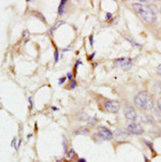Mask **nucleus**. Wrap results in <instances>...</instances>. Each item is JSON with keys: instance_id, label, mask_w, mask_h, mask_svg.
Returning a JSON list of instances; mask_svg holds the SVG:
<instances>
[{"instance_id": "5", "label": "nucleus", "mask_w": 161, "mask_h": 162, "mask_svg": "<svg viewBox=\"0 0 161 162\" xmlns=\"http://www.w3.org/2000/svg\"><path fill=\"white\" fill-rule=\"evenodd\" d=\"M103 105H104V109L110 113H117L120 109V103L117 101H112V100L105 101Z\"/></svg>"}, {"instance_id": "1", "label": "nucleus", "mask_w": 161, "mask_h": 162, "mask_svg": "<svg viewBox=\"0 0 161 162\" xmlns=\"http://www.w3.org/2000/svg\"><path fill=\"white\" fill-rule=\"evenodd\" d=\"M134 104L143 111H151L154 109L153 96L148 91H141L134 98Z\"/></svg>"}, {"instance_id": "18", "label": "nucleus", "mask_w": 161, "mask_h": 162, "mask_svg": "<svg viewBox=\"0 0 161 162\" xmlns=\"http://www.w3.org/2000/svg\"><path fill=\"white\" fill-rule=\"evenodd\" d=\"M16 141H17V138H14L13 140V142H12V145H14V147H15V149H18V145L16 144Z\"/></svg>"}, {"instance_id": "3", "label": "nucleus", "mask_w": 161, "mask_h": 162, "mask_svg": "<svg viewBox=\"0 0 161 162\" xmlns=\"http://www.w3.org/2000/svg\"><path fill=\"white\" fill-rule=\"evenodd\" d=\"M132 64V60L130 58H118L114 60L113 66L118 67V68H123L125 70L130 69V67Z\"/></svg>"}, {"instance_id": "10", "label": "nucleus", "mask_w": 161, "mask_h": 162, "mask_svg": "<svg viewBox=\"0 0 161 162\" xmlns=\"http://www.w3.org/2000/svg\"><path fill=\"white\" fill-rule=\"evenodd\" d=\"M153 91L157 95H161V81L156 82L153 85Z\"/></svg>"}, {"instance_id": "24", "label": "nucleus", "mask_w": 161, "mask_h": 162, "mask_svg": "<svg viewBox=\"0 0 161 162\" xmlns=\"http://www.w3.org/2000/svg\"><path fill=\"white\" fill-rule=\"evenodd\" d=\"M78 162H86V160L85 159H78Z\"/></svg>"}, {"instance_id": "11", "label": "nucleus", "mask_w": 161, "mask_h": 162, "mask_svg": "<svg viewBox=\"0 0 161 162\" xmlns=\"http://www.w3.org/2000/svg\"><path fill=\"white\" fill-rule=\"evenodd\" d=\"M64 24H66V23H64V21H57V23H56V24H55L53 27H52L51 29L48 30V31H47V33H52V32H53L54 30H56L57 28H58V27L60 26V25H64Z\"/></svg>"}, {"instance_id": "4", "label": "nucleus", "mask_w": 161, "mask_h": 162, "mask_svg": "<svg viewBox=\"0 0 161 162\" xmlns=\"http://www.w3.org/2000/svg\"><path fill=\"white\" fill-rule=\"evenodd\" d=\"M98 134H99V136L103 141H111L113 138L112 131L110 129H107L106 127H103V126H100L98 128Z\"/></svg>"}, {"instance_id": "21", "label": "nucleus", "mask_w": 161, "mask_h": 162, "mask_svg": "<svg viewBox=\"0 0 161 162\" xmlns=\"http://www.w3.org/2000/svg\"><path fill=\"white\" fill-rule=\"evenodd\" d=\"M112 17H113V15L111 13H106V19L107 21H111L112 19Z\"/></svg>"}, {"instance_id": "22", "label": "nucleus", "mask_w": 161, "mask_h": 162, "mask_svg": "<svg viewBox=\"0 0 161 162\" xmlns=\"http://www.w3.org/2000/svg\"><path fill=\"white\" fill-rule=\"evenodd\" d=\"M157 73H158L159 75H161V64H159L158 68H157Z\"/></svg>"}, {"instance_id": "9", "label": "nucleus", "mask_w": 161, "mask_h": 162, "mask_svg": "<svg viewBox=\"0 0 161 162\" xmlns=\"http://www.w3.org/2000/svg\"><path fill=\"white\" fill-rule=\"evenodd\" d=\"M67 0H62L60 1V4L58 7V15H64L66 12V4H67Z\"/></svg>"}, {"instance_id": "15", "label": "nucleus", "mask_w": 161, "mask_h": 162, "mask_svg": "<svg viewBox=\"0 0 161 162\" xmlns=\"http://www.w3.org/2000/svg\"><path fill=\"white\" fill-rule=\"evenodd\" d=\"M144 142H145V144H146V145H147V146L149 147V149H150V150H151V152H154V148H153V144H151V143H149V142H148L147 140H145Z\"/></svg>"}, {"instance_id": "17", "label": "nucleus", "mask_w": 161, "mask_h": 162, "mask_svg": "<svg viewBox=\"0 0 161 162\" xmlns=\"http://www.w3.org/2000/svg\"><path fill=\"white\" fill-rule=\"evenodd\" d=\"M157 109H158V111L161 112V98L158 99V101H157Z\"/></svg>"}, {"instance_id": "19", "label": "nucleus", "mask_w": 161, "mask_h": 162, "mask_svg": "<svg viewBox=\"0 0 161 162\" xmlns=\"http://www.w3.org/2000/svg\"><path fill=\"white\" fill-rule=\"evenodd\" d=\"M89 42H90V45L91 46L94 45V36H92V35L89 37Z\"/></svg>"}, {"instance_id": "16", "label": "nucleus", "mask_w": 161, "mask_h": 162, "mask_svg": "<svg viewBox=\"0 0 161 162\" xmlns=\"http://www.w3.org/2000/svg\"><path fill=\"white\" fill-rule=\"evenodd\" d=\"M75 86H76V82H75L74 80L70 81V88H71V89H73V88H75Z\"/></svg>"}, {"instance_id": "12", "label": "nucleus", "mask_w": 161, "mask_h": 162, "mask_svg": "<svg viewBox=\"0 0 161 162\" xmlns=\"http://www.w3.org/2000/svg\"><path fill=\"white\" fill-rule=\"evenodd\" d=\"M74 156H75V152H74V149L73 148H70V149H68V152H67V157H68V159H73L74 158Z\"/></svg>"}, {"instance_id": "20", "label": "nucleus", "mask_w": 161, "mask_h": 162, "mask_svg": "<svg viewBox=\"0 0 161 162\" xmlns=\"http://www.w3.org/2000/svg\"><path fill=\"white\" fill-rule=\"evenodd\" d=\"M64 81H66V77H61V78H59V85H62Z\"/></svg>"}, {"instance_id": "7", "label": "nucleus", "mask_w": 161, "mask_h": 162, "mask_svg": "<svg viewBox=\"0 0 161 162\" xmlns=\"http://www.w3.org/2000/svg\"><path fill=\"white\" fill-rule=\"evenodd\" d=\"M128 131L130 133H132V134H142L144 132L142 126L140 124H137V122H131L128 126Z\"/></svg>"}, {"instance_id": "2", "label": "nucleus", "mask_w": 161, "mask_h": 162, "mask_svg": "<svg viewBox=\"0 0 161 162\" xmlns=\"http://www.w3.org/2000/svg\"><path fill=\"white\" fill-rule=\"evenodd\" d=\"M132 8L135 11V13L146 23H155L157 19L155 12L147 5H144L142 3H133Z\"/></svg>"}, {"instance_id": "23", "label": "nucleus", "mask_w": 161, "mask_h": 162, "mask_svg": "<svg viewBox=\"0 0 161 162\" xmlns=\"http://www.w3.org/2000/svg\"><path fill=\"white\" fill-rule=\"evenodd\" d=\"M67 76H68V78H70V80H71V81L73 80V78H72V73H68Z\"/></svg>"}, {"instance_id": "25", "label": "nucleus", "mask_w": 161, "mask_h": 162, "mask_svg": "<svg viewBox=\"0 0 161 162\" xmlns=\"http://www.w3.org/2000/svg\"><path fill=\"white\" fill-rule=\"evenodd\" d=\"M94 56H95V53H94V54H92V55H91V56H90V57H89V59H92V58H94Z\"/></svg>"}, {"instance_id": "14", "label": "nucleus", "mask_w": 161, "mask_h": 162, "mask_svg": "<svg viewBox=\"0 0 161 162\" xmlns=\"http://www.w3.org/2000/svg\"><path fill=\"white\" fill-rule=\"evenodd\" d=\"M58 57H59V53L58 50H55V56H54V59H55V62H58Z\"/></svg>"}, {"instance_id": "13", "label": "nucleus", "mask_w": 161, "mask_h": 162, "mask_svg": "<svg viewBox=\"0 0 161 162\" xmlns=\"http://www.w3.org/2000/svg\"><path fill=\"white\" fill-rule=\"evenodd\" d=\"M126 38H127V40L130 41V42H131L134 46H137V47H141V45H140L139 43H137V42H135V41H134V40H132V39H130V38H129V37H126Z\"/></svg>"}, {"instance_id": "8", "label": "nucleus", "mask_w": 161, "mask_h": 162, "mask_svg": "<svg viewBox=\"0 0 161 162\" xmlns=\"http://www.w3.org/2000/svg\"><path fill=\"white\" fill-rule=\"evenodd\" d=\"M115 138H117L118 141H125L126 138H129V133L126 132L125 130L118 129V130L115 131Z\"/></svg>"}, {"instance_id": "6", "label": "nucleus", "mask_w": 161, "mask_h": 162, "mask_svg": "<svg viewBox=\"0 0 161 162\" xmlns=\"http://www.w3.org/2000/svg\"><path fill=\"white\" fill-rule=\"evenodd\" d=\"M123 114H125V117H126L127 119L130 120V121H135L137 118V112H135L134 107H131V105H127V107H125Z\"/></svg>"}]
</instances>
